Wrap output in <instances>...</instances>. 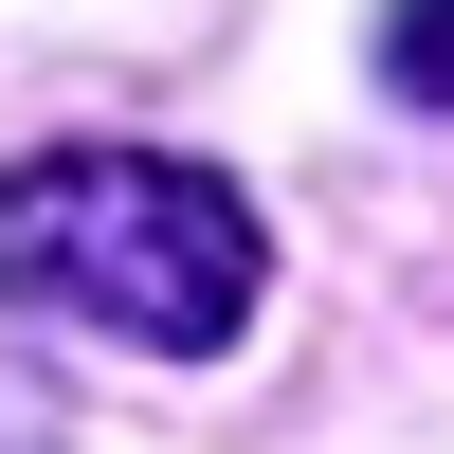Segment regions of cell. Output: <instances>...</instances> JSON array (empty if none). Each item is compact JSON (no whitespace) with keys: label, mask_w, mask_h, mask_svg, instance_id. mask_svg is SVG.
Listing matches in <instances>:
<instances>
[{"label":"cell","mask_w":454,"mask_h":454,"mask_svg":"<svg viewBox=\"0 0 454 454\" xmlns=\"http://www.w3.org/2000/svg\"><path fill=\"white\" fill-rule=\"evenodd\" d=\"M254 273V200L218 164H164V145H55V164L0 182V291H36L55 327H109V346H237Z\"/></svg>","instance_id":"obj_1"},{"label":"cell","mask_w":454,"mask_h":454,"mask_svg":"<svg viewBox=\"0 0 454 454\" xmlns=\"http://www.w3.org/2000/svg\"><path fill=\"white\" fill-rule=\"evenodd\" d=\"M382 73H400L419 109H454V0H400V36H382Z\"/></svg>","instance_id":"obj_2"}]
</instances>
